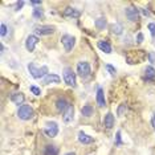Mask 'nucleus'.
I'll list each match as a JSON object with an SVG mask.
<instances>
[{"mask_svg":"<svg viewBox=\"0 0 155 155\" xmlns=\"http://www.w3.org/2000/svg\"><path fill=\"white\" fill-rule=\"evenodd\" d=\"M98 48L101 49L102 52H105V53H111V47L109 45V43L106 41H98Z\"/></svg>","mask_w":155,"mask_h":155,"instance_id":"dca6fc26","label":"nucleus"},{"mask_svg":"<svg viewBox=\"0 0 155 155\" xmlns=\"http://www.w3.org/2000/svg\"><path fill=\"white\" fill-rule=\"evenodd\" d=\"M36 33L37 35H41V36H44V35H51L54 32V27L52 25H41V27H36Z\"/></svg>","mask_w":155,"mask_h":155,"instance_id":"6e6552de","label":"nucleus"},{"mask_svg":"<svg viewBox=\"0 0 155 155\" xmlns=\"http://www.w3.org/2000/svg\"><path fill=\"white\" fill-rule=\"evenodd\" d=\"M61 41H62V45H64V48H65V51L66 52H70L73 49V47H74V37L73 36H69V35H64L61 38Z\"/></svg>","mask_w":155,"mask_h":155,"instance_id":"423d86ee","label":"nucleus"},{"mask_svg":"<svg viewBox=\"0 0 155 155\" xmlns=\"http://www.w3.org/2000/svg\"><path fill=\"white\" fill-rule=\"evenodd\" d=\"M110 29H111V32L115 33V35H121V33H122V27H121V24H113V25L110 27Z\"/></svg>","mask_w":155,"mask_h":155,"instance_id":"412c9836","label":"nucleus"},{"mask_svg":"<svg viewBox=\"0 0 155 155\" xmlns=\"http://www.w3.org/2000/svg\"><path fill=\"white\" fill-rule=\"evenodd\" d=\"M44 133L47 134L48 137H51V138L56 137V135H57V133H58L57 123H56V122H49V123H47V126H45V129H44Z\"/></svg>","mask_w":155,"mask_h":155,"instance_id":"39448f33","label":"nucleus"},{"mask_svg":"<svg viewBox=\"0 0 155 155\" xmlns=\"http://www.w3.org/2000/svg\"><path fill=\"white\" fill-rule=\"evenodd\" d=\"M44 82L45 84H58L60 82V77L57 74H52V73H49L44 77Z\"/></svg>","mask_w":155,"mask_h":155,"instance_id":"ddd939ff","label":"nucleus"},{"mask_svg":"<svg viewBox=\"0 0 155 155\" xmlns=\"http://www.w3.org/2000/svg\"><path fill=\"white\" fill-rule=\"evenodd\" d=\"M64 15L68 16V17H78V16H80V12L76 11L74 8H70V7H68V8L65 9Z\"/></svg>","mask_w":155,"mask_h":155,"instance_id":"f3484780","label":"nucleus"},{"mask_svg":"<svg viewBox=\"0 0 155 155\" xmlns=\"http://www.w3.org/2000/svg\"><path fill=\"white\" fill-rule=\"evenodd\" d=\"M65 155H76V154H73V153H68V154H65Z\"/></svg>","mask_w":155,"mask_h":155,"instance_id":"f704fd0d","label":"nucleus"},{"mask_svg":"<svg viewBox=\"0 0 155 155\" xmlns=\"http://www.w3.org/2000/svg\"><path fill=\"white\" fill-rule=\"evenodd\" d=\"M31 91H32L35 96H40L41 94V90L38 89V87H36V86H31Z\"/></svg>","mask_w":155,"mask_h":155,"instance_id":"393cba45","label":"nucleus"},{"mask_svg":"<svg viewBox=\"0 0 155 155\" xmlns=\"http://www.w3.org/2000/svg\"><path fill=\"white\" fill-rule=\"evenodd\" d=\"M28 70H29V73L32 74V77H35V78H41V77H45L47 74H49L47 66H41V68H37V66L35 65L33 62L28 64Z\"/></svg>","mask_w":155,"mask_h":155,"instance_id":"f257e3e1","label":"nucleus"},{"mask_svg":"<svg viewBox=\"0 0 155 155\" xmlns=\"http://www.w3.org/2000/svg\"><path fill=\"white\" fill-rule=\"evenodd\" d=\"M81 113H82L84 117H91L93 115V107L90 105H85V106L81 109Z\"/></svg>","mask_w":155,"mask_h":155,"instance_id":"a211bd4d","label":"nucleus"},{"mask_svg":"<svg viewBox=\"0 0 155 155\" xmlns=\"http://www.w3.org/2000/svg\"><path fill=\"white\" fill-rule=\"evenodd\" d=\"M96 27L98 28V29H104V28L106 27V20H105L104 17H101V19L96 20Z\"/></svg>","mask_w":155,"mask_h":155,"instance_id":"4be33fe9","label":"nucleus"},{"mask_svg":"<svg viewBox=\"0 0 155 155\" xmlns=\"http://www.w3.org/2000/svg\"><path fill=\"white\" fill-rule=\"evenodd\" d=\"M73 113H74V109H73L72 105H69V107L66 109L64 113V122L65 123H69L73 119Z\"/></svg>","mask_w":155,"mask_h":155,"instance_id":"f8f14e48","label":"nucleus"},{"mask_svg":"<svg viewBox=\"0 0 155 155\" xmlns=\"http://www.w3.org/2000/svg\"><path fill=\"white\" fill-rule=\"evenodd\" d=\"M143 15H146V16H149V11H146V9H143Z\"/></svg>","mask_w":155,"mask_h":155,"instance_id":"72a5a7b5","label":"nucleus"},{"mask_svg":"<svg viewBox=\"0 0 155 155\" xmlns=\"http://www.w3.org/2000/svg\"><path fill=\"white\" fill-rule=\"evenodd\" d=\"M32 5H41V2H31Z\"/></svg>","mask_w":155,"mask_h":155,"instance_id":"2f4dec72","label":"nucleus"},{"mask_svg":"<svg viewBox=\"0 0 155 155\" xmlns=\"http://www.w3.org/2000/svg\"><path fill=\"white\" fill-rule=\"evenodd\" d=\"M117 144H121V133H117Z\"/></svg>","mask_w":155,"mask_h":155,"instance_id":"c756f323","label":"nucleus"},{"mask_svg":"<svg viewBox=\"0 0 155 155\" xmlns=\"http://www.w3.org/2000/svg\"><path fill=\"white\" fill-rule=\"evenodd\" d=\"M126 17L130 21H137L138 20V11L134 7H129V8H126Z\"/></svg>","mask_w":155,"mask_h":155,"instance_id":"1a4fd4ad","label":"nucleus"},{"mask_svg":"<svg viewBox=\"0 0 155 155\" xmlns=\"http://www.w3.org/2000/svg\"><path fill=\"white\" fill-rule=\"evenodd\" d=\"M64 81L69 86H76V73L70 68H66L64 70Z\"/></svg>","mask_w":155,"mask_h":155,"instance_id":"20e7f679","label":"nucleus"},{"mask_svg":"<svg viewBox=\"0 0 155 155\" xmlns=\"http://www.w3.org/2000/svg\"><path fill=\"white\" fill-rule=\"evenodd\" d=\"M126 110H127V106H126L125 104L121 105V106L118 107V115H119V117H122V115L126 113Z\"/></svg>","mask_w":155,"mask_h":155,"instance_id":"b1692460","label":"nucleus"},{"mask_svg":"<svg viewBox=\"0 0 155 155\" xmlns=\"http://www.w3.org/2000/svg\"><path fill=\"white\" fill-rule=\"evenodd\" d=\"M90 73H91V69H90L89 62H86V61L78 62V65H77V74L80 77H82V78H87L90 76Z\"/></svg>","mask_w":155,"mask_h":155,"instance_id":"7ed1b4c3","label":"nucleus"},{"mask_svg":"<svg viewBox=\"0 0 155 155\" xmlns=\"http://www.w3.org/2000/svg\"><path fill=\"white\" fill-rule=\"evenodd\" d=\"M149 29L151 32V36H155V24L154 23H150L149 24Z\"/></svg>","mask_w":155,"mask_h":155,"instance_id":"a878e982","label":"nucleus"},{"mask_svg":"<svg viewBox=\"0 0 155 155\" xmlns=\"http://www.w3.org/2000/svg\"><path fill=\"white\" fill-rule=\"evenodd\" d=\"M142 40H143V35L139 33V35H138V43H142Z\"/></svg>","mask_w":155,"mask_h":155,"instance_id":"7c9ffc66","label":"nucleus"},{"mask_svg":"<svg viewBox=\"0 0 155 155\" xmlns=\"http://www.w3.org/2000/svg\"><path fill=\"white\" fill-rule=\"evenodd\" d=\"M151 125H153V127L155 129V115H154L153 118H151Z\"/></svg>","mask_w":155,"mask_h":155,"instance_id":"473e14b6","label":"nucleus"},{"mask_svg":"<svg viewBox=\"0 0 155 155\" xmlns=\"http://www.w3.org/2000/svg\"><path fill=\"white\" fill-rule=\"evenodd\" d=\"M24 100H25V98H24L23 93H13L11 96V101L13 102V104H16V105H23Z\"/></svg>","mask_w":155,"mask_h":155,"instance_id":"4468645a","label":"nucleus"},{"mask_svg":"<svg viewBox=\"0 0 155 155\" xmlns=\"http://www.w3.org/2000/svg\"><path fill=\"white\" fill-rule=\"evenodd\" d=\"M106 69L109 70V73H110L111 76H114V74H115V68H113L111 65H106Z\"/></svg>","mask_w":155,"mask_h":155,"instance_id":"cd10ccee","label":"nucleus"},{"mask_svg":"<svg viewBox=\"0 0 155 155\" xmlns=\"http://www.w3.org/2000/svg\"><path fill=\"white\" fill-rule=\"evenodd\" d=\"M33 16L35 17H43V11H41V9H35Z\"/></svg>","mask_w":155,"mask_h":155,"instance_id":"c85d7f7f","label":"nucleus"},{"mask_svg":"<svg viewBox=\"0 0 155 155\" xmlns=\"http://www.w3.org/2000/svg\"><path fill=\"white\" fill-rule=\"evenodd\" d=\"M56 105H57V109L60 111H65L66 109L69 107V104L65 100H58L57 102H56Z\"/></svg>","mask_w":155,"mask_h":155,"instance_id":"aec40b11","label":"nucleus"},{"mask_svg":"<svg viewBox=\"0 0 155 155\" xmlns=\"http://www.w3.org/2000/svg\"><path fill=\"white\" fill-rule=\"evenodd\" d=\"M97 104L100 107H104L105 105H106V101H105V94H104V90H102V87L97 90Z\"/></svg>","mask_w":155,"mask_h":155,"instance_id":"9b49d317","label":"nucleus"},{"mask_svg":"<svg viewBox=\"0 0 155 155\" xmlns=\"http://www.w3.org/2000/svg\"><path fill=\"white\" fill-rule=\"evenodd\" d=\"M146 77L147 78H154L155 77V69L153 66H147L146 68Z\"/></svg>","mask_w":155,"mask_h":155,"instance_id":"5701e85b","label":"nucleus"},{"mask_svg":"<svg viewBox=\"0 0 155 155\" xmlns=\"http://www.w3.org/2000/svg\"><path fill=\"white\" fill-rule=\"evenodd\" d=\"M104 126H105L106 129H111L113 126H114V115H113L111 113H107V114L105 115Z\"/></svg>","mask_w":155,"mask_h":155,"instance_id":"9d476101","label":"nucleus"},{"mask_svg":"<svg viewBox=\"0 0 155 155\" xmlns=\"http://www.w3.org/2000/svg\"><path fill=\"white\" fill-rule=\"evenodd\" d=\"M44 155H58V149L54 146H47L44 151Z\"/></svg>","mask_w":155,"mask_h":155,"instance_id":"6ab92c4d","label":"nucleus"},{"mask_svg":"<svg viewBox=\"0 0 155 155\" xmlns=\"http://www.w3.org/2000/svg\"><path fill=\"white\" fill-rule=\"evenodd\" d=\"M37 43H38V37L35 36V35H29V36L27 37V41H25V48L29 52H32Z\"/></svg>","mask_w":155,"mask_h":155,"instance_id":"0eeeda50","label":"nucleus"},{"mask_svg":"<svg viewBox=\"0 0 155 155\" xmlns=\"http://www.w3.org/2000/svg\"><path fill=\"white\" fill-rule=\"evenodd\" d=\"M17 117L20 119H24V121L31 119L33 117V109L29 105H21L19 107V110H17Z\"/></svg>","mask_w":155,"mask_h":155,"instance_id":"f03ea898","label":"nucleus"},{"mask_svg":"<svg viewBox=\"0 0 155 155\" xmlns=\"http://www.w3.org/2000/svg\"><path fill=\"white\" fill-rule=\"evenodd\" d=\"M78 140H80L81 143H84V144H89V143L93 142V138L89 137L87 134H85L84 131H80V134H78Z\"/></svg>","mask_w":155,"mask_h":155,"instance_id":"2eb2a0df","label":"nucleus"},{"mask_svg":"<svg viewBox=\"0 0 155 155\" xmlns=\"http://www.w3.org/2000/svg\"><path fill=\"white\" fill-rule=\"evenodd\" d=\"M0 29H2V31H0V35H2V36H5V35H7V25H5V24H2Z\"/></svg>","mask_w":155,"mask_h":155,"instance_id":"bb28decb","label":"nucleus"}]
</instances>
